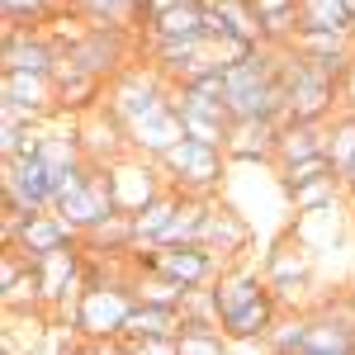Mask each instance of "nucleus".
<instances>
[{"label": "nucleus", "instance_id": "obj_7", "mask_svg": "<svg viewBox=\"0 0 355 355\" xmlns=\"http://www.w3.org/2000/svg\"><path fill=\"white\" fill-rule=\"evenodd\" d=\"M261 270H266V279H270L275 299L289 303L299 289H308V275H313V251H308V246H299V242H294V232H289L279 246H270V251H266Z\"/></svg>", "mask_w": 355, "mask_h": 355}, {"label": "nucleus", "instance_id": "obj_9", "mask_svg": "<svg viewBox=\"0 0 355 355\" xmlns=\"http://www.w3.org/2000/svg\"><path fill=\"white\" fill-rule=\"evenodd\" d=\"M57 57H62V48L43 28H5V62H0L5 71H43V76H53Z\"/></svg>", "mask_w": 355, "mask_h": 355}, {"label": "nucleus", "instance_id": "obj_11", "mask_svg": "<svg viewBox=\"0 0 355 355\" xmlns=\"http://www.w3.org/2000/svg\"><path fill=\"white\" fill-rule=\"evenodd\" d=\"M351 351H355V331L351 327H341V322L327 318V313L308 318V331H303L299 355H351Z\"/></svg>", "mask_w": 355, "mask_h": 355}, {"label": "nucleus", "instance_id": "obj_8", "mask_svg": "<svg viewBox=\"0 0 355 355\" xmlns=\"http://www.w3.org/2000/svg\"><path fill=\"white\" fill-rule=\"evenodd\" d=\"M275 142H279V119H232L227 128V162L242 166H275Z\"/></svg>", "mask_w": 355, "mask_h": 355}, {"label": "nucleus", "instance_id": "obj_6", "mask_svg": "<svg viewBox=\"0 0 355 355\" xmlns=\"http://www.w3.org/2000/svg\"><path fill=\"white\" fill-rule=\"evenodd\" d=\"M71 242H81V232L62 218L57 209H33V214L19 218L15 237H10L5 246H19L28 261H43L48 251H62V246H71Z\"/></svg>", "mask_w": 355, "mask_h": 355}, {"label": "nucleus", "instance_id": "obj_12", "mask_svg": "<svg viewBox=\"0 0 355 355\" xmlns=\"http://www.w3.org/2000/svg\"><path fill=\"white\" fill-rule=\"evenodd\" d=\"M71 10H81L95 28H123V33H133L137 19L147 24V10L137 0H71Z\"/></svg>", "mask_w": 355, "mask_h": 355}, {"label": "nucleus", "instance_id": "obj_21", "mask_svg": "<svg viewBox=\"0 0 355 355\" xmlns=\"http://www.w3.org/2000/svg\"><path fill=\"white\" fill-rule=\"evenodd\" d=\"M351 15H355V0H351Z\"/></svg>", "mask_w": 355, "mask_h": 355}, {"label": "nucleus", "instance_id": "obj_5", "mask_svg": "<svg viewBox=\"0 0 355 355\" xmlns=\"http://www.w3.org/2000/svg\"><path fill=\"white\" fill-rule=\"evenodd\" d=\"M199 242L232 266V261H242V256H246V246L256 242V227H251L246 214H237V209H227V204H214V199H209V209H204V227H199Z\"/></svg>", "mask_w": 355, "mask_h": 355}, {"label": "nucleus", "instance_id": "obj_14", "mask_svg": "<svg viewBox=\"0 0 355 355\" xmlns=\"http://www.w3.org/2000/svg\"><path fill=\"white\" fill-rule=\"evenodd\" d=\"M299 28H355L351 0H299Z\"/></svg>", "mask_w": 355, "mask_h": 355}, {"label": "nucleus", "instance_id": "obj_10", "mask_svg": "<svg viewBox=\"0 0 355 355\" xmlns=\"http://www.w3.org/2000/svg\"><path fill=\"white\" fill-rule=\"evenodd\" d=\"M180 327H185V313L180 308L137 299L133 313H128V327H123V341H133V336H180Z\"/></svg>", "mask_w": 355, "mask_h": 355}, {"label": "nucleus", "instance_id": "obj_16", "mask_svg": "<svg viewBox=\"0 0 355 355\" xmlns=\"http://www.w3.org/2000/svg\"><path fill=\"white\" fill-rule=\"evenodd\" d=\"M57 15V0H0L5 28H43Z\"/></svg>", "mask_w": 355, "mask_h": 355}, {"label": "nucleus", "instance_id": "obj_18", "mask_svg": "<svg viewBox=\"0 0 355 355\" xmlns=\"http://www.w3.org/2000/svg\"><path fill=\"white\" fill-rule=\"evenodd\" d=\"M308 318L313 313H294V318H275L270 336H266V351H299L303 331H308Z\"/></svg>", "mask_w": 355, "mask_h": 355}, {"label": "nucleus", "instance_id": "obj_1", "mask_svg": "<svg viewBox=\"0 0 355 355\" xmlns=\"http://www.w3.org/2000/svg\"><path fill=\"white\" fill-rule=\"evenodd\" d=\"M166 171V185H175L180 194H199V199H209V194L223 185V171H227V152L223 147H209V142H199V137H180L171 152L157 157Z\"/></svg>", "mask_w": 355, "mask_h": 355}, {"label": "nucleus", "instance_id": "obj_19", "mask_svg": "<svg viewBox=\"0 0 355 355\" xmlns=\"http://www.w3.org/2000/svg\"><path fill=\"white\" fill-rule=\"evenodd\" d=\"M327 171H336V166H331V157H327V152H318V157H303V162L279 166V185H284V190H294V185L313 180V175H327Z\"/></svg>", "mask_w": 355, "mask_h": 355}, {"label": "nucleus", "instance_id": "obj_17", "mask_svg": "<svg viewBox=\"0 0 355 355\" xmlns=\"http://www.w3.org/2000/svg\"><path fill=\"white\" fill-rule=\"evenodd\" d=\"M232 341H227V331L218 322H185L180 327V355H218Z\"/></svg>", "mask_w": 355, "mask_h": 355}, {"label": "nucleus", "instance_id": "obj_3", "mask_svg": "<svg viewBox=\"0 0 355 355\" xmlns=\"http://www.w3.org/2000/svg\"><path fill=\"white\" fill-rule=\"evenodd\" d=\"M162 162L157 157H142V152H123L110 162V180H114V199H119V214H137L142 204H152L157 194L166 190L162 185Z\"/></svg>", "mask_w": 355, "mask_h": 355}, {"label": "nucleus", "instance_id": "obj_4", "mask_svg": "<svg viewBox=\"0 0 355 355\" xmlns=\"http://www.w3.org/2000/svg\"><path fill=\"white\" fill-rule=\"evenodd\" d=\"M67 62L76 67V71H85V76H100V81H114L128 62V33L123 28H90L76 48H67Z\"/></svg>", "mask_w": 355, "mask_h": 355}, {"label": "nucleus", "instance_id": "obj_13", "mask_svg": "<svg viewBox=\"0 0 355 355\" xmlns=\"http://www.w3.org/2000/svg\"><path fill=\"white\" fill-rule=\"evenodd\" d=\"M256 15L266 28V43H289L299 28V0H256Z\"/></svg>", "mask_w": 355, "mask_h": 355}, {"label": "nucleus", "instance_id": "obj_2", "mask_svg": "<svg viewBox=\"0 0 355 355\" xmlns=\"http://www.w3.org/2000/svg\"><path fill=\"white\" fill-rule=\"evenodd\" d=\"M53 209L62 214V218L71 223L76 232H90V227H100L105 218H114L119 214V199H114V180H110V166H100V162H90L67 185V190H57L53 199Z\"/></svg>", "mask_w": 355, "mask_h": 355}, {"label": "nucleus", "instance_id": "obj_20", "mask_svg": "<svg viewBox=\"0 0 355 355\" xmlns=\"http://www.w3.org/2000/svg\"><path fill=\"white\" fill-rule=\"evenodd\" d=\"M341 185H346V194H351V199H355V162L346 166V171H341Z\"/></svg>", "mask_w": 355, "mask_h": 355}, {"label": "nucleus", "instance_id": "obj_15", "mask_svg": "<svg viewBox=\"0 0 355 355\" xmlns=\"http://www.w3.org/2000/svg\"><path fill=\"white\" fill-rule=\"evenodd\" d=\"M341 190H346L341 175L327 171V175H313V180L294 185V190H289V204H294V214H303V209H322V204H336V194H341Z\"/></svg>", "mask_w": 355, "mask_h": 355}]
</instances>
